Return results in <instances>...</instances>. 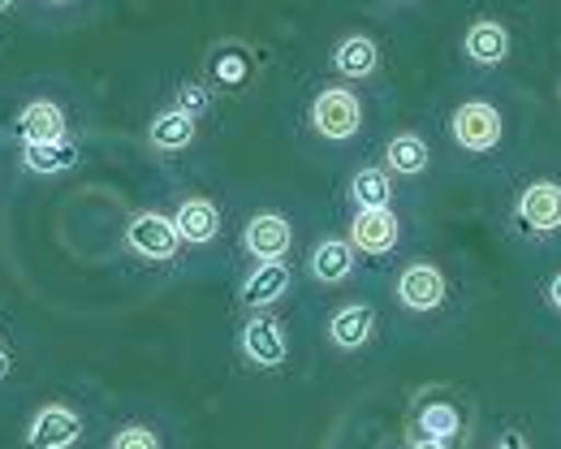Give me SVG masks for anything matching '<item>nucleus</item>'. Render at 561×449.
<instances>
[{
    "instance_id": "nucleus-21",
    "label": "nucleus",
    "mask_w": 561,
    "mask_h": 449,
    "mask_svg": "<svg viewBox=\"0 0 561 449\" xmlns=\"http://www.w3.org/2000/svg\"><path fill=\"white\" fill-rule=\"evenodd\" d=\"M415 433L420 437H432V441H454L462 433V415L454 402H427L415 415Z\"/></svg>"
},
{
    "instance_id": "nucleus-15",
    "label": "nucleus",
    "mask_w": 561,
    "mask_h": 449,
    "mask_svg": "<svg viewBox=\"0 0 561 449\" xmlns=\"http://www.w3.org/2000/svg\"><path fill=\"white\" fill-rule=\"evenodd\" d=\"M173 225H178L186 246H211L220 238V208L204 195H191L173 208Z\"/></svg>"
},
{
    "instance_id": "nucleus-30",
    "label": "nucleus",
    "mask_w": 561,
    "mask_h": 449,
    "mask_svg": "<svg viewBox=\"0 0 561 449\" xmlns=\"http://www.w3.org/2000/svg\"><path fill=\"white\" fill-rule=\"evenodd\" d=\"M44 4H73V0H44Z\"/></svg>"
},
{
    "instance_id": "nucleus-13",
    "label": "nucleus",
    "mask_w": 561,
    "mask_h": 449,
    "mask_svg": "<svg viewBox=\"0 0 561 449\" xmlns=\"http://www.w3.org/2000/svg\"><path fill=\"white\" fill-rule=\"evenodd\" d=\"M371 333H376V307L371 302H342V307H333V315H329V342L337 346V350H363L367 342H371Z\"/></svg>"
},
{
    "instance_id": "nucleus-7",
    "label": "nucleus",
    "mask_w": 561,
    "mask_h": 449,
    "mask_svg": "<svg viewBox=\"0 0 561 449\" xmlns=\"http://www.w3.org/2000/svg\"><path fill=\"white\" fill-rule=\"evenodd\" d=\"M122 242H126L139 260H147V264H169V260H178V251L186 246L182 233H178V225H173V217H164V212H139V217H130Z\"/></svg>"
},
{
    "instance_id": "nucleus-6",
    "label": "nucleus",
    "mask_w": 561,
    "mask_h": 449,
    "mask_svg": "<svg viewBox=\"0 0 561 449\" xmlns=\"http://www.w3.org/2000/svg\"><path fill=\"white\" fill-rule=\"evenodd\" d=\"M393 295H398V302H402L411 315H432V311H440L445 299H449V281H445V273H440L432 260H411V264L398 273Z\"/></svg>"
},
{
    "instance_id": "nucleus-10",
    "label": "nucleus",
    "mask_w": 561,
    "mask_h": 449,
    "mask_svg": "<svg viewBox=\"0 0 561 449\" xmlns=\"http://www.w3.org/2000/svg\"><path fill=\"white\" fill-rule=\"evenodd\" d=\"M242 251L260 264V260H285L294 246V229L280 212H255L251 221L242 225Z\"/></svg>"
},
{
    "instance_id": "nucleus-14",
    "label": "nucleus",
    "mask_w": 561,
    "mask_h": 449,
    "mask_svg": "<svg viewBox=\"0 0 561 449\" xmlns=\"http://www.w3.org/2000/svg\"><path fill=\"white\" fill-rule=\"evenodd\" d=\"M307 273H311V281H320V286H342V281H351L354 277V246L351 238H320L316 246H311V255H307Z\"/></svg>"
},
{
    "instance_id": "nucleus-26",
    "label": "nucleus",
    "mask_w": 561,
    "mask_h": 449,
    "mask_svg": "<svg viewBox=\"0 0 561 449\" xmlns=\"http://www.w3.org/2000/svg\"><path fill=\"white\" fill-rule=\"evenodd\" d=\"M411 449H454V441H432V437H415Z\"/></svg>"
},
{
    "instance_id": "nucleus-27",
    "label": "nucleus",
    "mask_w": 561,
    "mask_h": 449,
    "mask_svg": "<svg viewBox=\"0 0 561 449\" xmlns=\"http://www.w3.org/2000/svg\"><path fill=\"white\" fill-rule=\"evenodd\" d=\"M496 449H527V441H523L518 433H505V437L496 441Z\"/></svg>"
},
{
    "instance_id": "nucleus-19",
    "label": "nucleus",
    "mask_w": 561,
    "mask_h": 449,
    "mask_svg": "<svg viewBox=\"0 0 561 449\" xmlns=\"http://www.w3.org/2000/svg\"><path fill=\"white\" fill-rule=\"evenodd\" d=\"M333 70L342 78H371L380 70V48L371 35H346L333 48Z\"/></svg>"
},
{
    "instance_id": "nucleus-16",
    "label": "nucleus",
    "mask_w": 561,
    "mask_h": 449,
    "mask_svg": "<svg viewBox=\"0 0 561 449\" xmlns=\"http://www.w3.org/2000/svg\"><path fill=\"white\" fill-rule=\"evenodd\" d=\"M462 53H467V61L471 66H501L505 57H510V31L501 26V22H492V18H480V22H471L467 26V35H462Z\"/></svg>"
},
{
    "instance_id": "nucleus-25",
    "label": "nucleus",
    "mask_w": 561,
    "mask_h": 449,
    "mask_svg": "<svg viewBox=\"0 0 561 449\" xmlns=\"http://www.w3.org/2000/svg\"><path fill=\"white\" fill-rule=\"evenodd\" d=\"M22 372V346H18V333L9 329V320L0 315V384H13Z\"/></svg>"
},
{
    "instance_id": "nucleus-4",
    "label": "nucleus",
    "mask_w": 561,
    "mask_h": 449,
    "mask_svg": "<svg viewBox=\"0 0 561 449\" xmlns=\"http://www.w3.org/2000/svg\"><path fill=\"white\" fill-rule=\"evenodd\" d=\"M449 139L471 156H484L505 139V117L492 100H462L449 117Z\"/></svg>"
},
{
    "instance_id": "nucleus-20",
    "label": "nucleus",
    "mask_w": 561,
    "mask_h": 449,
    "mask_svg": "<svg viewBox=\"0 0 561 449\" xmlns=\"http://www.w3.org/2000/svg\"><path fill=\"white\" fill-rule=\"evenodd\" d=\"M354 208H389L393 204V173L380 164H363L346 186Z\"/></svg>"
},
{
    "instance_id": "nucleus-12",
    "label": "nucleus",
    "mask_w": 561,
    "mask_h": 449,
    "mask_svg": "<svg viewBox=\"0 0 561 449\" xmlns=\"http://www.w3.org/2000/svg\"><path fill=\"white\" fill-rule=\"evenodd\" d=\"M78 160H82V148H78V139H73V135H66V139H48V143H26V148H18V169H22V173H31V177H61V173L78 169Z\"/></svg>"
},
{
    "instance_id": "nucleus-1",
    "label": "nucleus",
    "mask_w": 561,
    "mask_h": 449,
    "mask_svg": "<svg viewBox=\"0 0 561 449\" xmlns=\"http://www.w3.org/2000/svg\"><path fill=\"white\" fill-rule=\"evenodd\" d=\"M91 433V415L73 402V398H48L39 406H31L26 424H22V449H82Z\"/></svg>"
},
{
    "instance_id": "nucleus-3",
    "label": "nucleus",
    "mask_w": 561,
    "mask_h": 449,
    "mask_svg": "<svg viewBox=\"0 0 561 449\" xmlns=\"http://www.w3.org/2000/svg\"><path fill=\"white\" fill-rule=\"evenodd\" d=\"M311 130L329 143H351L363 130V100L351 87H324L311 100Z\"/></svg>"
},
{
    "instance_id": "nucleus-2",
    "label": "nucleus",
    "mask_w": 561,
    "mask_h": 449,
    "mask_svg": "<svg viewBox=\"0 0 561 449\" xmlns=\"http://www.w3.org/2000/svg\"><path fill=\"white\" fill-rule=\"evenodd\" d=\"M73 135L70 126V108L53 95H35L26 104H18V113L0 126V139L13 143V148H26V143H48V139H66Z\"/></svg>"
},
{
    "instance_id": "nucleus-18",
    "label": "nucleus",
    "mask_w": 561,
    "mask_h": 449,
    "mask_svg": "<svg viewBox=\"0 0 561 449\" xmlns=\"http://www.w3.org/2000/svg\"><path fill=\"white\" fill-rule=\"evenodd\" d=\"M432 164V151H427V139L415 135V130H402L385 143V169L398 173V177H420Z\"/></svg>"
},
{
    "instance_id": "nucleus-24",
    "label": "nucleus",
    "mask_w": 561,
    "mask_h": 449,
    "mask_svg": "<svg viewBox=\"0 0 561 449\" xmlns=\"http://www.w3.org/2000/svg\"><path fill=\"white\" fill-rule=\"evenodd\" d=\"M211 104H216V100H211V91L204 87V82H182V87L173 91V108L186 113V117H195V122L208 117Z\"/></svg>"
},
{
    "instance_id": "nucleus-5",
    "label": "nucleus",
    "mask_w": 561,
    "mask_h": 449,
    "mask_svg": "<svg viewBox=\"0 0 561 449\" xmlns=\"http://www.w3.org/2000/svg\"><path fill=\"white\" fill-rule=\"evenodd\" d=\"M514 229L523 233V238H536V242H545V238H553L561 229V186L558 182H527L523 191H518V199H514Z\"/></svg>"
},
{
    "instance_id": "nucleus-11",
    "label": "nucleus",
    "mask_w": 561,
    "mask_h": 449,
    "mask_svg": "<svg viewBox=\"0 0 561 449\" xmlns=\"http://www.w3.org/2000/svg\"><path fill=\"white\" fill-rule=\"evenodd\" d=\"M289 281H294V277H289L285 260H260V264H251V268L242 273V281H238V307H247V311L273 307L277 299H285Z\"/></svg>"
},
{
    "instance_id": "nucleus-29",
    "label": "nucleus",
    "mask_w": 561,
    "mask_h": 449,
    "mask_svg": "<svg viewBox=\"0 0 561 449\" xmlns=\"http://www.w3.org/2000/svg\"><path fill=\"white\" fill-rule=\"evenodd\" d=\"M13 4H18V0H0V13H9V9H13Z\"/></svg>"
},
{
    "instance_id": "nucleus-17",
    "label": "nucleus",
    "mask_w": 561,
    "mask_h": 449,
    "mask_svg": "<svg viewBox=\"0 0 561 449\" xmlns=\"http://www.w3.org/2000/svg\"><path fill=\"white\" fill-rule=\"evenodd\" d=\"M195 130H199L195 117H186L178 108H164V113H156L147 122V148L160 151V156H178V151H186L195 143Z\"/></svg>"
},
{
    "instance_id": "nucleus-9",
    "label": "nucleus",
    "mask_w": 561,
    "mask_h": 449,
    "mask_svg": "<svg viewBox=\"0 0 561 449\" xmlns=\"http://www.w3.org/2000/svg\"><path fill=\"white\" fill-rule=\"evenodd\" d=\"M346 238H351V246L358 255L385 260L402 242V221H398L393 208H358L351 217V225H346Z\"/></svg>"
},
{
    "instance_id": "nucleus-28",
    "label": "nucleus",
    "mask_w": 561,
    "mask_h": 449,
    "mask_svg": "<svg viewBox=\"0 0 561 449\" xmlns=\"http://www.w3.org/2000/svg\"><path fill=\"white\" fill-rule=\"evenodd\" d=\"M549 302H553V307L561 311V273L553 277V286H549Z\"/></svg>"
},
{
    "instance_id": "nucleus-23",
    "label": "nucleus",
    "mask_w": 561,
    "mask_h": 449,
    "mask_svg": "<svg viewBox=\"0 0 561 449\" xmlns=\"http://www.w3.org/2000/svg\"><path fill=\"white\" fill-rule=\"evenodd\" d=\"M100 449H164V441H160V433H156L147 419H122V424L104 437Z\"/></svg>"
},
{
    "instance_id": "nucleus-8",
    "label": "nucleus",
    "mask_w": 561,
    "mask_h": 449,
    "mask_svg": "<svg viewBox=\"0 0 561 449\" xmlns=\"http://www.w3.org/2000/svg\"><path fill=\"white\" fill-rule=\"evenodd\" d=\"M238 350H242L247 364H255V368H264V372L285 368V359H289L285 324H280L277 315H268V311H255V315L242 324V333H238Z\"/></svg>"
},
{
    "instance_id": "nucleus-31",
    "label": "nucleus",
    "mask_w": 561,
    "mask_h": 449,
    "mask_svg": "<svg viewBox=\"0 0 561 449\" xmlns=\"http://www.w3.org/2000/svg\"><path fill=\"white\" fill-rule=\"evenodd\" d=\"M402 4H415V0H402Z\"/></svg>"
},
{
    "instance_id": "nucleus-22",
    "label": "nucleus",
    "mask_w": 561,
    "mask_h": 449,
    "mask_svg": "<svg viewBox=\"0 0 561 449\" xmlns=\"http://www.w3.org/2000/svg\"><path fill=\"white\" fill-rule=\"evenodd\" d=\"M208 74L220 82V87H242L251 78V61L238 44H220L216 53L208 57Z\"/></svg>"
}]
</instances>
